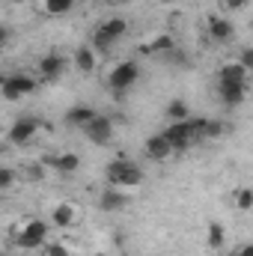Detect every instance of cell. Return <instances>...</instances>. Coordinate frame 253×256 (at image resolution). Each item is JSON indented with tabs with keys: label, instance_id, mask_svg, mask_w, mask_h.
Returning a JSON list of instances; mask_svg holds the SVG:
<instances>
[{
	"label": "cell",
	"instance_id": "f1b7e54d",
	"mask_svg": "<svg viewBox=\"0 0 253 256\" xmlns=\"http://www.w3.org/2000/svg\"><path fill=\"white\" fill-rule=\"evenodd\" d=\"M6 42H9V30L0 24V48H6Z\"/></svg>",
	"mask_w": 253,
	"mask_h": 256
},
{
	"label": "cell",
	"instance_id": "8992f818",
	"mask_svg": "<svg viewBox=\"0 0 253 256\" xmlns=\"http://www.w3.org/2000/svg\"><path fill=\"white\" fill-rule=\"evenodd\" d=\"M45 238H48V224H42V220H27L24 230L15 236V244L24 248V250H33V248H42Z\"/></svg>",
	"mask_w": 253,
	"mask_h": 256
},
{
	"label": "cell",
	"instance_id": "836d02e7",
	"mask_svg": "<svg viewBox=\"0 0 253 256\" xmlns=\"http://www.w3.org/2000/svg\"><path fill=\"white\" fill-rule=\"evenodd\" d=\"M0 256H9V254H0Z\"/></svg>",
	"mask_w": 253,
	"mask_h": 256
},
{
	"label": "cell",
	"instance_id": "277c9868",
	"mask_svg": "<svg viewBox=\"0 0 253 256\" xmlns=\"http://www.w3.org/2000/svg\"><path fill=\"white\" fill-rule=\"evenodd\" d=\"M33 90H36V80H33L30 74H9V78L0 80V92H3V98H9V102H18V98L30 96Z\"/></svg>",
	"mask_w": 253,
	"mask_h": 256
},
{
	"label": "cell",
	"instance_id": "ba28073f",
	"mask_svg": "<svg viewBox=\"0 0 253 256\" xmlns=\"http://www.w3.org/2000/svg\"><path fill=\"white\" fill-rule=\"evenodd\" d=\"M63 72H66V60L60 54H45L39 60V78L42 80H57Z\"/></svg>",
	"mask_w": 253,
	"mask_h": 256
},
{
	"label": "cell",
	"instance_id": "f546056e",
	"mask_svg": "<svg viewBox=\"0 0 253 256\" xmlns=\"http://www.w3.org/2000/svg\"><path fill=\"white\" fill-rule=\"evenodd\" d=\"M238 256H253V244H244V248L238 250Z\"/></svg>",
	"mask_w": 253,
	"mask_h": 256
},
{
	"label": "cell",
	"instance_id": "7402d4cb",
	"mask_svg": "<svg viewBox=\"0 0 253 256\" xmlns=\"http://www.w3.org/2000/svg\"><path fill=\"white\" fill-rule=\"evenodd\" d=\"M140 51H143V54H149V51H155V54H158V51H161V54H164V51H173V36H158L152 45H146V48H140Z\"/></svg>",
	"mask_w": 253,
	"mask_h": 256
},
{
	"label": "cell",
	"instance_id": "e0dca14e",
	"mask_svg": "<svg viewBox=\"0 0 253 256\" xmlns=\"http://www.w3.org/2000/svg\"><path fill=\"white\" fill-rule=\"evenodd\" d=\"M51 167H57L60 173H74V170L80 167V158H78V155H72V152H66V155L51 158Z\"/></svg>",
	"mask_w": 253,
	"mask_h": 256
},
{
	"label": "cell",
	"instance_id": "5b68a950",
	"mask_svg": "<svg viewBox=\"0 0 253 256\" xmlns=\"http://www.w3.org/2000/svg\"><path fill=\"white\" fill-rule=\"evenodd\" d=\"M161 134H164V140L170 143V149H173V152H185L190 143L196 140V137H194V128H190L188 120H182V122H170V126L164 128Z\"/></svg>",
	"mask_w": 253,
	"mask_h": 256
},
{
	"label": "cell",
	"instance_id": "2e32d148",
	"mask_svg": "<svg viewBox=\"0 0 253 256\" xmlns=\"http://www.w3.org/2000/svg\"><path fill=\"white\" fill-rule=\"evenodd\" d=\"M194 128V137H218V134H224V122H218V120H200V122H190Z\"/></svg>",
	"mask_w": 253,
	"mask_h": 256
},
{
	"label": "cell",
	"instance_id": "7c38bea8",
	"mask_svg": "<svg viewBox=\"0 0 253 256\" xmlns=\"http://www.w3.org/2000/svg\"><path fill=\"white\" fill-rule=\"evenodd\" d=\"M248 78H250V72L242 63H226L220 68V84H248Z\"/></svg>",
	"mask_w": 253,
	"mask_h": 256
},
{
	"label": "cell",
	"instance_id": "cb8c5ba5",
	"mask_svg": "<svg viewBox=\"0 0 253 256\" xmlns=\"http://www.w3.org/2000/svg\"><path fill=\"white\" fill-rule=\"evenodd\" d=\"M12 182H15V170H9V167H0V191H6Z\"/></svg>",
	"mask_w": 253,
	"mask_h": 256
},
{
	"label": "cell",
	"instance_id": "d6a6232c",
	"mask_svg": "<svg viewBox=\"0 0 253 256\" xmlns=\"http://www.w3.org/2000/svg\"><path fill=\"white\" fill-rule=\"evenodd\" d=\"M92 256H108V254H92Z\"/></svg>",
	"mask_w": 253,
	"mask_h": 256
},
{
	"label": "cell",
	"instance_id": "5bb4252c",
	"mask_svg": "<svg viewBox=\"0 0 253 256\" xmlns=\"http://www.w3.org/2000/svg\"><path fill=\"white\" fill-rule=\"evenodd\" d=\"M96 114L86 108V104H74V108H68V114H66V122L68 126H74V128H84L90 120H92Z\"/></svg>",
	"mask_w": 253,
	"mask_h": 256
},
{
	"label": "cell",
	"instance_id": "83f0119b",
	"mask_svg": "<svg viewBox=\"0 0 253 256\" xmlns=\"http://www.w3.org/2000/svg\"><path fill=\"white\" fill-rule=\"evenodd\" d=\"M242 6H244V0H224V9H230V12H236Z\"/></svg>",
	"mask_w": 253,
	"mask_h": 256
},
{
	"label": "cell",
	"instance_id": "ac0fdd59",
	"mask_svg": "<svg viewBox=\"0 0 253 256\" xmlns=\"http://www.w3.org/2000/svg\"><path fill=\"white\" fill-rule=\"evenodd\" d=\"M74 66H78L80 72H92V68H96V54H92L90 48H80V51L74 54Z\"/></svg>",
	"mask_w": 253,
	"mask_h": 256
},
{
	"label": "cell",
	"instance_id": "9c48e42d",
	"mask_svg": "<svg viewBox=\"0 0 253 256\" xmlns=\"http://www.w3.org/2000/svg\"><path fill=\"white\" fill-rule=\"evenodd\" d=\"M36 131H39V122L30 120V116H24V120H18L15 126L9 128V140H12V143H27Z\"/></svg>",
	"mask_w": 253,
	"mask_h": 256
},
{
	"label": "cell",
	"instance_id": "4316f807",
	"mask_svg": "<svg viewBox=\"0 0 253 256\" xmlns=\"http://www.w3.org/2000/svg\"><path fill=\"white\" fill-rule=\"evenodd\" d=\"M238 63H242L244 68H248V72H250V66H253V51H250V48H248V51L242 54V60H238Z\"/></svg>",
	"mask_w": 253,
	"mask_h": 256
},
{
	"label": "cell",
	"instance_id": "3957f363",
	"mask_svg": "<svg viewBox=\"0 0 253 256\" xmlns=\"http://www.w3.org/2000/svg\"><path fill=\"white\" fill-rule=\"evenodd\" d=\"M137 78H140V66L134 63V60H126V63H120L110 74H108V86H110L114 92H126L128 86L137 84Z\"/></svg>",
	"mask_w": 253,
	"mask_h": 256
},
{
	"label": "cell",
	"instance_id": "8fae6325",
	"mask_svg": "<svg viewBox=\"0 0 253 256\" xmlns=\"http://www.w3.org/2000/svg\"><path fill=\"white\" fill-rule=\"evenodd\" d=\"M244 96H248V84H220V98H224V104L236 108V104L244 102Z\"/></svg>",
	"mask_w": 253,
	"mask_h": 256
},
{
	"label": "cell",
	"instance_id": "7a4b0ae2",
	"mask_svg": "<svg viewBox=\"0 0 253 256\" xmlns=\"http://www.w3.org/2000/svg\"><path fill=\"white\" fill-rule=\"evenodd\" d=\"M128 30V21L126 18H110V21H104L98 30H96V36H92V42H96V51H110L122 36H126Z\"/></svg>",
	"mask_w": 253,
	"mask_h": 256
},
{
	"label": "cell",
	"instance_id": "d6986e66",
	"mask_svg": "<svg viewBox=\"0 0 253 256\" xmlns=\"http://www.w3.org/2000/svg\"><path fill=\"white\" fill-rule=\"evenodd\" d=\"M54 224L57 226H72L74 224V208L72 206H57L54 208Z\"/></svg>",
	"mask_w": 253,
	"mask_h": 256
},
{
	"label": "cell",
	"instance_id": "484cf974",
	"mask_svg": "<svg viewBox=\"0 0 253 256\" xmlns=\"http://www.w3.org/2000/svg\"><path fill=\"white\" fill-rule=\"evenodd\" d=\"M42 256H68L63 244H42Z\"/></svg>",
	"mask_w": 253,
	"mask_h": 256
},
{
	"label": "cell",
	"instance_id": "44dd1931",
	"mask_svg": "<svg viewBox=\"0 0 253 256\" xmlns=\"http://www.w3.org/2000/svg\"><path fill=\"white\" fill-rule=\"evenodd\" d=\"M74 6V0H45V12L48 15H66Z\"/></svg>",
	"mask_w": 253,
	"mask_h": 256
},
{
	"label": "cell",
	"instance_id": "603a6c76",
	"mask_svg": "<svg viewBox=\"0 0 253 256\" xmlns=\"http://www.w3.org/2000/svg\"><path fill=\"white\" fill-rule=\"evenodd\" d=\"M208 248H224V226L208 224Z\"/></svg>",
	"mask_w": 253,
	"mask_h": 256
},
{
	"label": "cell",
	"instance_id": "6da1fadb",
	"mask_svg": "<svg viewBox=\"0 0 253 256\" xmlns=\"http://www.w3.org/2000/svg\"><path fill=\"white\" fill-rule=\"evenodd\" d=\"M108 182L116 188H134L143 182V170H140V164H134L128 158H116L108 164Z\"/></svg>",
	"mask_w": 253,
	"mask_h": 256
},
{
	"label": "cell",
	"instance_id": "9a60e30c",
	"mask_svg": "<svg viewBox=\"0 0 253 256\" xmlns=\"http://www.w3.org/2000/svg\"><path fill=\"white\" fill-rule=\"evenodd\" d=\"M98 206H102L104 212H120V208H126L128 206V196L122 191H104L102 194V200H98Z\"/></svg>",
	"mask_w": 253,
	"mask_h": 256
},
{
	"label": "cell",
	"instance_id": "30bf717a",
	"mask_svg": "<svg viewBox=\"0 0 253 256\" xmlns=\"http://www.w3.org/2000/svg\"><path fill=\"white\" fill-rule=\"evenodd\" d=\"M146 155H149L152 161H167V158L173 155V149H170V143L164 140V134H155V137L146 140Z\"/></svg>",
	"mask_w": 253,
	"mask_h": 256
},
{
	"label": "cell",
	"instance_id": "4fadbf2b",
	"mask_svg": "<svg viewBox=\"0 0 253 256\" xmlns=\"http://www.w3.org/2000/svg\"><path fill=\"white\" fill-rule=\"evenodd\" d=\"M208 36L214 42H230L232 39V24L226 18H208Z\"/></svg>",
	"mask_w": 253,
	"mask_h": 256
},
{
	"label": "cell",
	"instance_id": "4dcf8cb0",
	"mask_svg": "<svg viewBox=\"0 0 253 256\" xmlns=\"http://www.w3.org/2000/svg\"><path fill=\"white\" fill-rule=\"evenodd\" d=\"M158 3H179V0H158Z\"/></svg>",
	"mask_w": 253,
	"mask_h": 256
},
{
	"label": "cell",
	"instance_id": "1f68e13d",
	"mask_svg": "<svg viewBox=\"0 0 253 256\" xmlns=\"http://www.w3.org/2000/svg\"><path fill=\"white\" fill-rule=\"evenodd\" d=\"M108 3H122V0H108Z\"/></svg>",
	"mask_w": 253,
	"mask_h": 256
},
{
	"label": "cell",
	"instance_id": "d4e9b609",
	"mask_svg": "<svg viewBox=\"0 0 253 256\" xmlns=\"http://www.w3.org/2000/svg\"><path fill=\"white\" fill-rule=\"evenodd\" d=\"M250 206H253V191H250V188H242V191H238V208H244V212H248Z\"/></svg>",
	"mask_w": 253,
	"mask_h": 256
},
{
	"label": "cell",
	"instance_id": "ffe728a7",
	"mask_svg": "<svg viewBox=\"0 0 253 256\" xmlns=\"http://www.w3.org/2000/svg\"><path fill=\"white\" fill-rule=\"evenodd\" d=\"M167 116H170L173 122H182V120H188V104H185L182 98L170 102V108H167Z\"/></svg>",
	"mask_w": 253,
	"mask_h": 256
},
{
	"label": "cell",
	"instance_id": "52a82bcc",
	"mask_svg": "<svg viewBox=\"0 0 253 256\" xmlns=\"http://www.w3.org/2000/svg\"><path fill=\"white\" fill-rule=\"evenodd\" d=\"M84 134H86L90 143L104 146V143H110V137H114V122H110L108 116H98V114H96V116L84 126Z\"/></svg>",
	"mask_w": 253,
	"mask_h": 256
}]
</instances>
